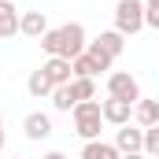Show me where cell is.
I'll return each instance as SVG.
<instances>
[{
  "label": "cell",
  "instance_id": "cell-5",
  "mask_svg": "<svg viewBox=\"0 0 159 159\" xmlns=\"http://www.w3.org/2000/svg\"><path fill=\"white\" fill-rule=\"evenodd\" d=\"M41 70H44V78L52 81L56 89L74 81V67H70V59H63V56H48V59L41 63Z\"/></svg>",
  "mask_w": 159,
  "mask_h": 159
},
{
  "label": "cell",
  "instance_id": "cell-9",
  "mask_svg": "<svg viewBox=\"0 0 159 159\" xmlns=\"http://www.w3.org/2000/svg\"><path fill=\"white\" fill-rule=\"evenodd\" d=\"M19 34H26V37L41 41L48 34V19H44V11H22V22H19Z\"/></svg>",
  "mask_w": 159,
  "mask_h": 159
},
{
  "label": "cell",
  "instance_id": "cell-22",
  "mask_svg": "<svg viewBox=\"0 0 159 159\" xmlns=\"http://www.w3.org/2000/svg\"><path fill=\"white\" fill-rule=\"evenodd\" d=\"M0 148H4V115H0Z\"/></svg>",
  "mask_w": 159,
  "mask_h": 159
},
{
  "label": "cell",
  "instance_id": "cell-6",
  "mask_svg": "<svg viewBox=\"0 0 159 159\" xmlns=\"http://www.w3.org/2000/svg\"><path fill=\"white\" fill-rule=\"evenodd\" d=\"M100 111H104V122L107 126H126V122L133 119V104L129 100H115V96H107V100H100Z\"/></svg>",
  "mask_w": 159,
  "mask_h": 159
},
{
  "label": "cell",
  "instance_id": "cell-13",
  "mask_svg": "<svg viewBox=\"0 0 159 159\" xmlns=\"http://www.w3.org/2000/svg\"><path fill=\"white\" fill-rule=\"evenodd\" d=\"M52 89H56V85L44 78V70H41V67L30 74V78H26V93H30L34 100H44V96H52Z\"/></svg>",
  "mask_w": 159,
  "mask_h": 159
},
{
  "label": "cell",
  "instance_id": "cell-15",
  "mask_svg": "<svg viewBox=\"0 0 159 159\" xmlns=\"http://www.w3.org/2000/svg\"><path fill=\"white\" fill-rule=\"evenodd\" d=\"M74 93H70V85H59V89H52V107L56 111H74Z\"/></svg>",
  "mask_w": 159,
  "mask_h": 159
},
{
  "label": "cell",
  "instance_id": "cell-20",
  "mask_svg": "<svg viewBox=\"0 0 159 159\" xmlns=\"http://www.w3.org/2000/svg\"><path fill=\"white\" fill-rule=\"evenodd\" d=\"M41 159H67L63 152H48V156H41Z\"/></svg>",
  "mask_w": 159,
  "mask_h": 159
},
{
  "label": "cell",
  "instance_id": "cell-23",
  "mask_svg": "<svg viewBox=\"0 0 159 159\" xmlns=\"http://www.w3.org/2000/svg\"><path fill=\"white\" fill-rule=\"evenodd\" d=\"M144 7H159V0H144Z\"/></svg>",
  "mask_w": 159,
  "mask_h": 159
},
{
  "label": "cell",
  "instance_id": "cell-2",
  "mask_svg": "<svg viewBox=\"0 0 159 159\" xmlns=\"http://www.w3.org/2000/svg\"><path fill=\"white\" fill-rule=\"evenodd\" d=\"M74 133H78L81 141H100V126H104V111H100V104L96 100H81L74 104Z\"/></svg>",
  "mask_w": 159,
  "mask_h": 159
},
{
  "label": "cell",
  "instance_id": "cell-19",
  "mask_svg": "<svg viewBox=\"0 0 159 159\" xmlns=\"http://www.w3.org/2000/svg\"><path fill=\"white\" fill-rule=\"evenodd\" d=\"M144 26L159 30V7H144Z\"/></svg>",
  "mask_w": 159,
  "mask_h": 159
},
{
  "label": "cell",
  "instance_id": "cell-11",
  "mask_svg": "<svg viewBox=\"0 0 159 159\" xmlns=\"http://www.w3.org/2000/svg\"><path fill=\"white\" fill-rule=\"evenodd\" d=\"M81 159H122V152L115 148V141H85Z\"/></svg>",
  "mask_w": 159,
  "mask_h": 159
},
{
  "label": "cell",
  "instance_id": "cell-12",
  "mask_svg": "<svg viewBox=\"0 0 159 159\" xmlns=\"http://www.w3.org/2000/svg\"><path fill=\"white\" fill-rule=\"evenodd\" d=\"M93 44H96L100 52H107L111 59H119L122 52H126V37H122L119 30H104V34H100V37L93 41Z\"/></svg>",
  "mask_w": 159,
  "mask_h": 159
},
{
  "label": "cell",
  "instance_id": "cell-17",
  "mask_svg": "<svg viewBox=\"0 0 159 159\" xmlns=\"http://www.w3.org/2000/svg\"><path fill=\"white\" fill-rule=\"evenodd\" d=\"M19 22H22V15L19 19H7V22H0V41H11L19 34Z\"/></svg>",
  "mask_w": 159,
  "mask_h": 159
},
{
  "label": "cell",
  "instance_id": "cell-14",
  "mask_svg": "<svg viewBox=\"0 0 159 159\" xmlns=\"http://www.w3.org/2000/svg\"><path fill=\"white\" fill-rule=\"evenodd\" d=\"M70 93H74V100H96V81L93 78H74L70 81Z\"/></svg>",
  "mask_w": 159,
  "mask_h": 159
},
{
  "label": "cell",
  "instance_id": "cell-24",
  "mask_svg": "<svg viewBox=\"0 0 159 159\" xmlns=\"http://www.w3.org/2000/svg\"><path fill=\"white\" fill-rule=\"evenodd\" d=\"M11 159H22V156H11Z\"/></svg>",
  "mask_w": 159,
  "mask_h": 159
},
{
  "label": "cell",
  "instance_id": "cell-21",
  "mask_svg": "<svg viewBox=\"0 0 159 159\" xmlns=\"http://www.w3.org/2000/svg\"><path fill=\"white\" fill-rule=\"evenodd\" d=\"M122 159H144V152H129V156H122Z\"/></svg>",
  "mask_w": 159,
  "mask_h": 159
},
{
  "label": "cell",
  "instance_id": "cell-16",
  "mask_svg": "<svg viewBox=\"0 0 159 159\" xmlns=\"http://www.w3.org/2000/svg\"><path fill=\"white\" fill-rule=\"evenodd\" d=\"M144 156L159 159V126H148V129H144Z\"/></svg>",
  "mask_w": 159,
  "mask_h": 159
},
{
  "label": "cell",
  "instance_id": "cell-4",
  "mask_svg": "<svg viewBox=\"0 0 159 159\" xmlns=\"http://www.w3.org/2000/svg\"><path fill=\"white\" fill-rule=\"evenodd\" d=\"M107 96L137 104V100H141V81L133 78L129 70H111V74H107Z\"/></svg>",
  "mask_w": 159,
  "mask_h": 159
},
{
  "label": "cell",
  "instance_id": "cell-18",
  "mask_svg": "<svg viewBox=\"0 0 159 159\" xmlns=\"http://www.w3.org/2000/svg\"><path fill=\"white\" fill-rule=\"evenodd\" d=\"M7 19H19V11H15V0H0V22H7Z\"/></svg>",
  "mask_w": 159,
  "mask_h": 159
},
{
  "label": "cell",
  "instance_id": "cell-3",
  "mask_svg": "<svg viewBox=\"0 0 159 159\" xmlns=\"http://www.w3.org/2000/svg\"><path fill=\"white\" fill-rule=\"evenodd\" d=\"M115 30L122 37H133L144 30V0H119L115 4Z\"/></svg>",
  "mask_w": 159,
  "mask_h": 159
},
{
  "label": "cell",
  "instance_id": "cell-8",
  "mask_svg": "<svg viewBox=\"0 0 159 159\" xmlns=\"http://www.w3.org/2000/svg\"><path fill=\"white\" fill-rule=\"evenodd\" d=\"M22 133H26L30 141H48V137H52V119H48L44 111H30V115L22 119Z\"/></svg>",
  "mask_w": 159,
  "mask_h": 159
},
{
  "label": "cell",
  "instance_id": "cell-7",
  "mask_svg": "<svg viewBox=\"0 0 159 159\" xmlns=\"http://www.w3.org/2000/svg\"><path fill=\"white\" fill-rule=\"evenodd\" d=\"M115 148H119L122 156H129V152H144V129L141 126H119V133H115Z\"/></svg>",
  "mask_w": 159,
  "mask_h": 159
},
{
  "label": "cell",
  "instance_id": "cell-1",
  "mask_svg": "<svg viewBox=\"0 0 159 159\" xmlns=\"http://www.w3.org/2000/svg\"><path fill=\"white\" fill-rule=\"evenodd\" d=\"M41 48L48 56H63V59H78L81 52L89 48V37H85V26L81 22H63L59 30H48L41 37Z\"/></svg>",
  "mask_w": 159,
  "mask_h": 159
},
{
  "label": "cell",
  "instance_id": "cell-10",
  "mask_svg": "<svg viewBox=\"0 0 159 159\" xmlns=\"http://www.w3.org/2000/svg\"><path fill=\"white\" fill-rule=\"evenodd\" d=\"M133 119H137V126L141 129H148V126H159V100H137L133 104Z\"/></svg>",
  "mask_w": 159,
  "mask_h": 159
}]
</instances>
